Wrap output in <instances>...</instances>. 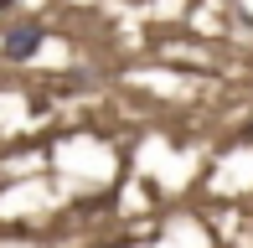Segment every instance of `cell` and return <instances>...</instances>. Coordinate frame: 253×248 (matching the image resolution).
<instances>
[{
  "instance_id": "obj_1",
  "label": "cell",
  "mask_w": 253,
  "mask_h": 248,
  "mask_svg": "<svg viewBox=\"0 0 253 248\" xmlns=\"http://www.w3.org/2000/svg\"><path fill=\"white\" fill-rule=\"evenodd\" d=\"M42 47V26H37V21H26V26H16V31H10V37H5V57H31V52H37Z\"/></svg>"
},
{
  "instance_id": "obj_2",
  "label": "cell",
  "mask_w": 253,
  "mask_h": 248,
  "mask_svg": "<svg viewBox=\"0 0 253 248\" xmlns=\"http://www.w3.org/2000/svg\"><path fill=\"white\" fill-rule=\"evenodd\" d=\"M243 145H253V119H248V129H243Z\"/></svg>"
},
{
  "instance_id": "obj_3",
  "label": "cell",
  "mask_w": 253,
  "mask_h": 248,
  "mask_svg": "<svg viewBox=\"0 0 253 248\" xmlns=\"http://www.w3.org/2000/svg\"><path fill=\"white\" fill-rule=\"evenodd\" d=\"M5 5H16V0H0V10H5Z\"/></svg>"
},
{
  "instance_id": "obj_4",
  "label": "cell",
  "mask_w": 253,
  "mask_h": 248,
  "mask_svg": "<svg viewBox=\"0 0 253 248\" xmlns=\"http://www.w3.org/2000/svg\"><path fill=\"white\" fill-rule=\"evenodd\" d=\"M129 5H145V0H129Z\"/></svg>"
}]
</instances>
